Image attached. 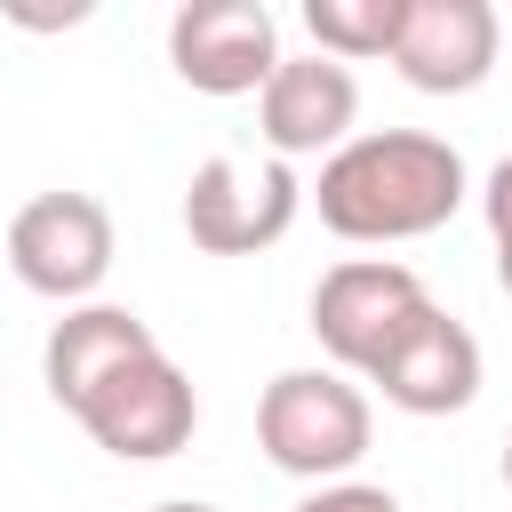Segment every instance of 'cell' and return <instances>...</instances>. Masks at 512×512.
Here are the masks:
<instances>
[{
  "mask_svg": "<svg viewBox=\"0 0 512 512\" xmlns=\"http://www.w3.org/2000/svg\"><path fill=\"white\" fill-rule=\"evenodd\" d=\"M8 272L48 304H96L112 272V208L96 192H32L8 216Z\"/></svg>",
  "mask_w": 512,
  "mask_h": 512,
  "instance_id": "cell-5",
  "label": "cell"
},
{
  "mask_svg": "<svg viewBox=\"0 0 512 512\" xmlns=\"http://www.w3.org/2000/svg\"><path fill=\"white\" fill-rule=\"evenodd\" d=\"M424 312H432L424 280L392 256H344L312 288V336H320L328 368H344V376H368Z\"/></svg>",
  "mask_w": 512,
  "mask_h": 512,
  "instance_id": "cell-3",
  "label": "cell"
},
{
  "mask_svg": "<svg viewBox=\"0 0 512 512\" xmlns=\"http://www.w3.org/2000/svg\"><path fill=\"white\" fill-rule=\"evenodd\" d=\"M496 280H504V296H512V240L496 248Z\"/></svg>",
  "mask_w": 512,
  "mask_h": 512,
  "instance_id": "cell-17",
  "label": "cell"
},
{
  "mask_svg": "<svg viewBox=\"0 0 512 512\" xmlns=\"http://www.w3.org/2000/svg\"><path fill=\"white\" fill-rule=\"evenodd\" d=\"M8 24H24V32H64V24H88V0H64V8H40V0H8Z\"/></svg>",
  "mask_w": 512,
  "mask_h": 512,
  "instance_id": "cell-15",
  "label": "cell"
},
{
  "mask_svg": "<svg viewBox=\"0 0 512 512\" xmlns=\"http://www.w3.org/2000/svg\"><path fill=\"white\" fill-rule=\"evenodd\" d=\"M496 48H504V24L488 0H408L392 72L416 96H472L496 72Z\"/></svg>",
  "mask_w": 512,
  "mask_h": 512,
  "instance_id": "cell-9",
  "label": "cell"
},
{
  "mask_svg": "<svg viewBox=\"0 0 512 512\" xmlns=\"http://www.w3.org/2000/svg\"><path fill=\"white\" fill-rule=\"evenodd\" d=\"M376 440V408L344 368H280L256 400V448L288 480H352V464Z\"/></svg>",
  "mask_w": 512,
  "mask_h": 512,
  "instance_id": "cell-2",
  "label": "cell"
},
{
  "mask_svg": "<svg viewBox=\"0 0 512 512\" xmlns=\"http://www.w3.org/2000/svg\"><path fill=\"white\" fill-rule=\"evenodd\" d=\"M288 512H400V496L376 488V480H328V488H312V496L288 504Z\"/></svg>",
  "mask_w": 512,
  "mask_h": 512,
  "instance_id": "cell-13",
  "label": "cell"
},
{
  "mask_svg": "<svg viewBox=\"0 0 512 512\" xmlns=\"http://www.w3.org/2000/svg\"><path fill=\"white\" fill-rule=\"evenodd\" d=\"M368 384H376L400 416H456V408L480 400V336L432 304V312L368 368Z\"/></svg>",
  "mask_w": 512,
  "mask_h": 512,
  "instance_id": "cell-10",
  "label": "cell"
},
{
  "mask_svg": "<svg viewBox=\"0 0 512 512\" xmlns=\"http://www.w3.org/2000/svg\"><path fill=\"white\" fill-rule=\"evenodd\" d=\"M72 424H80L104 456H120V464H160V456L192 448V432H200V392H192V376L152 344V352H136L128 368H112V376L72 408Z\"/></svg>",
  "mask_w": 512,
  "mask_h": 512,
  "instance_id": "cell-4",
  "label": "cell"
},
{
  "mask_svg": "<svg viewBox=\"0 0 512 512\" xmlns=\"http://www.w3.org/2000/svg\"><path fill=\"white\" fill-rule=\"evenodd\" d=\"M168 64L200 96H256L280 64V16L264 0H184L168 16Z\"/></svg>",
  "mask_w": 512,
  "mask_h": 512,
  "instance_id": "cell-7",
  "label": "cell"
},
{
  "mask_svg": "<svg viewBox=\"0 0 512 512\" xmlns=\"http://www.w3.org/2000/svg\"><path fill=\"white\" fill-rule=\"evenodd\" d=\"M360 120V80L336 56H280L272 80L256 88V136L272 144V160H312L352 144Z\"/></svg>",
  "mask_w": 512,
  "mask_h": 512,
  "instance_id": "cell-8",
  "label": "cell"
},
{
  "mask_svg": "<svg viewBox=\"0 0 512 512\" xmlns=\"http://www.w3.org/2000/svg\"><path fill=\"white\" fill-rule=\"evenodd\" d=\"M504 488H512V440H504Z\"/></svg>",
  "mask_w": 512,
  "mask_h": 512,
  "instance_id": "cell-18",
  "label": "cell"
},
{
  "mask_svg": "<svg viewBox=\"0 0 512 512\" xmlns=\"http://www.w3.org/2000/svg\"><path fill=\"white\" fill-rule=\"evenodd\" d=\"M472 176H464V152L432 128H376V136H352L320 160V224L336 240H360V248H392V240H424L440 232L456 208H464Z\"/></svg>",
  "mask_w": 512,
  "mask_h": 512,
  "instance_id": "cell-1",
  "label": "cell"
},
{
  "mask_svg": "<svg viewBox=\"0 0 512 512\" xmlns=\"http://www.w3.org/2000/svg\"><path fill=\"white\" fill-rule=\"evenodd\" d=\"M480 216H488V240L504 248V240H512V152L488 168V184H480Z\"/></svg>",
  "mask_w": 512,
  "mask_h": 512,
  "instance_id": "cell-14",
  "label": "cell"
},
{
  "mask_svg": "<svg viewBox=\"0 0 512 512\" xmlns=\"http://www.w3.org/2000/svg\"><path fill=\"white\" fill-rule=\"evenodd\" d=\"M152 512H216V504H200V496H168V504H152Z\"/></svg>",
  "mask_w": 512,
  "mask_h": 512,
  "instance_id": "cell-16",
  "label": "cell"
},
{
  "mask_svg": "<svg viewBox=\"0 0 512 512\" xmlns=\"http://www.w3.org/2000/svg\"><path fill=\"white\" fill-rule=\"evenodd\" d=\"M304 208V184L288 160H200L184 184V240L200 256H264L272 240H288Z\"/></svg>",
  "mask_w": 512,
  "mask_h": 512,
  "instance_id": "cell-6",
  "label": "cell"
},
{
  "mask_svg": "<svg viewBox=\"0 0 512 512\" xmlns=\"http://www.w3.org/2000/svg\"><path fill=\"white\" fill-rule=\"evenodd\" d=\"M400 24H408V0H304L312 56H336V64L392 56L400 48Z\"/></svg>",
  "mask_w": 512,
  "mask_h": 512,
  "instance_id": "cell-12",
  "label": "cell"
},
{
  "mask_svg": "<svg viewBox=\"0 0 512 512\" xmlns=\"http://www.w3.org/2000/svg\"><path fill=\"white\" fill-rule=\"evenodd\" d=\"M160 336L144 328V312H128V304H72L56 328H48V344H40V376H48V400L72 416L112 368H128L136 352H152Z\"/></svg>",
  "mask_w": 512,
  "mask_h": 512,
  "instance_id": "cell-11",
  "label": "cell"
}]
</instances>
